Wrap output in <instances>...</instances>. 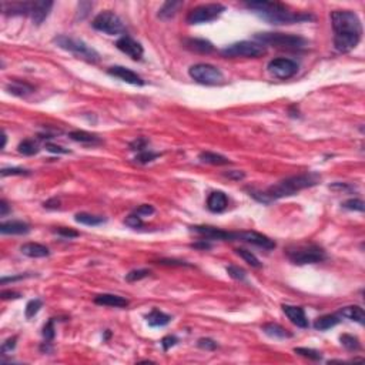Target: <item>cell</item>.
<instances>
[{
	"label": "cell",
	"instance_id": "cell-1",
	"mask_svg": "<svg viewBox=\"0 0 365 365\" xmlns=\"http://www.w3.org/2000/svg\"><path fill=\"white\" fill-rule=\"evenodd\" d=\"M334 29V47L339 53L354 50L362 36V25L355 12L335 10L331 13Z\"/></svg>",
	"mask_w": 365,
	"mask_h": 365
},
{
	"label": "cell",
	"instance_id": "cell-2",
	"mask_svg": "<svg viewBox=\"0 0 365 365\" xmlns=\"http://www.w3.org/2000/svg\"><path fill=\"white\" fill-rule=\"evenodd\" d=\"M319 177L315 173H304V174H298V176H291V177L284 178L278 183L272 184L267 190L264 191H255V190H250V196H253L255 200L261 201V203H271L275 200H280L284 197H290L297 194L301 190L312 187L315 184H318Z\"/></svg>",
	"mask_w": 365,
	"mask_h": 365
},
{
	"label": "cell",
	"instance_id": "cell-3",
	"mask_svg": "<svg viewBox=\"0 0 365 365\" xmlns=\"http://www.w3.org/2000/svg\"><path fill=\"white\" fill-rule=\"evenodd\" d=\"M245 8L271 25H291V23H300V22L314 19L311 15H307V13L292 12L285 5L278 3V2H265V0L247 2Z\"/></svg>",
	"mask_w": 365,
	"mask_h": 365
},
{
	"label": "cell",
	"instance_id": "cell-4",
	"mask_svg": "<svg viewBox=\"0 0 365 365\" xmlns=\"http://www.w3.org/2000/svg\"><path fill=\"white\" fill-rule=\"evenodd\" d=\"M254 39L261 45H268L282 50H301L307 46L305 39L290 33H257Z\"/></svg>",
	"mask_w": 365,
	"mask_h": 365
},
{
	"label": "cell",
	"instance_id": "cell-5",
	"mask_svg": "<svg viewBox=\"0 0 365 365\" xmlns=\"http://www.w3.org/2000/svg\"><path fill=\"white\" fill-rule=\"evenodd\" d=\"M53 43L57 45L60 49L73 53L75 56H77L79 59H83L89 63H97L100 60V55L94 50L93 47L86 45L85 42L80 40V39L69 38L65 35H60V36H56L53 39Z\"/></svg>",
	"mask_w": 365,
	"mask_h": 365
},
{
	"label": "cell",
	"instance_id": "cell-6",
	"mask_svg": "<svg viewBox=\"0 0 365 365\" xmlns=\"http://www.w3.org/2000/svg\"><path fill=\"white\" fill-rule=\"evenodd\" d=\"M287 255L291 261L298 265H304V264H317V262L324 261L327 258L325 251L314 244L309 245H298L295 248H290L287 251Z\"/></svg>",
	"mask_w": 365,
	"mask_h": 365
},
{
	"label": "cell",
	"instance_id": "cell-7",
	"mask_svg": "<svg viewBox=\"0 0 365 365\" xmlns=\"http://www.w3.org/2000/svg\"><path fill=\"white\" fill-rule=\"evenodd\" d=\"M188 75L193 80H196L197 83L206 86L220 85L224 80V76L220 69H217L213 65H207V63L191 66L188 69Z\"/></svg>",
	"mask_w": 365,
	"mask_h": 365
},
{
	"label": "cell",
	"instance_id": "cell-8",
	"mask_svg": "<svg viewBox=\"0 0 365 365\" xmlns=\"http://www.w3.org/2000/svg\"><path fill=\"white\" fill-rule=\"evenodd\" d=\"M225 8L220 3H208V5H200L194 9L188 12L187 20L188 25H200V23H208L213 20L218 19Z\"/></svg>",
	"mask_w": 365,
	"mask_h": 365
},
{
	"label": "cell",
	"instance_id": "cell-9",
	"mask_svg": "<svg viewBox=\"0 0 365 365\" xmlns=\"http://www.w3.org/2000/svg\"><path fill=\"white\" fill-rule=\"evenodd\" d=\"M265 46L258 42H237L221 50V55L224 57H260L265 55Z\"/></svg>",
	"mask_w": 365,
	"mask_h": 365
},
{
	"label": "cell",
	"instance_id": "cell-10",
	"mask_svg": "<svg viewBox=\"0 0 365 365\" xmlns=\"http://www.w3.org/2000/svg\"><path fill=\"white\" fill-rule=\"evenodd\" d=\"M93 28L99 32H103L106 35H110V36H114V35H120V33H124V25H123L122 19L113 13V12H102L99 13L93 20Z\"/></svg>",
	"mask_w": 365,
	"mask_h": 365
},
{
	"label": "cell",
	"instance_id": "cell-11",
	"mask_svg": "<svg viewBox=\"0 0 365 365\" xmlns=\"http://www.w3.org/2000/svg\"><path fill=\"white\" fill-rule=\"evenodd\" d=\"M268 72L277 79H290L298 72V65L297 62L291 59H274L267 66Z\"/></svg>",
	"mask_w": 365,
	"mask_h": 365
},
{
	"label": "cell",
	"instance_id": "cell-12",
	"mask_svg": "<svg viewBox=\"0 0 365 365\" xmlns=\"http://www.w3.org/2000/svg\"><path fill=\"white\" fill-rule=\"evenodd\" d=\"M193 233L203 235L210 240H224V241H237V233L233 231H224L221 228L211 227V225H193L190 227Z\"/></svg>",
	"mask_w": 365,
	"mask_h": 365
},
{
	"label": "cell",
	"instance_id": "cell-13",
	"mask_svg": "<svg viewBox=\"0 0 365 365\" xmlns=\"http://www.w3.org/2000/svg\"><path fill=\"white\" fill-rule=\"evenodd\" d=\"M116 46L117 49L123 52L124 55L133 59V60H140L143 55H144V49L141 46L139 42H136L134 39H131L130 36H123L117 42H116Z\"/></svg>",
	"mask_w": 365,
	"mask_h": 365
},
{
	"label": "cell",
	"instance_id": "cell-14",
	"mask_svg": "<svg viewBox=\"0 0 365 365\" xmlns=\"http://www.w3.org/2000/svg\"><path fill=\"white\" fill-rule=\"evenodd\" d=\"M237 241H245V243L254 244L257 247H261L265 250H272L275 248V243L267 235L255 233V231H240L237 233Z\"/></svg>",
	"mask_w": 365,
	"mask_h": 365
},
{
	"label": "cell",
	"instance_id": "cell-15",
	"mask_svg": "<svg viewBox=\"0 0 365 365\" xmlns=\"http://www.w3.org/2000/svg\"><path fill=\"white\" fill-rule=\"evenodd\" d=\"M52 8H53V2H46V0L30 2V13H29V16L32 18L33 23L39 26V25H42L47 19Z\"/></svg>",
	"mask_w": 365,
	"mask_h": 365
},
{
	"label": "cell",
	"instance_id": "cell-16",
	"mask_svg": "<svg viewBox=\"0 0 365 365\" xmlns=\"http://www.w3.org/2000/svg\"><path fill=\"white\" fill-rule=\"evenodd\" d=\"M107 73L113 77H117L123 82L129 83L133 86H143L144 85V80L141 79L140 76L137 73H134L133 70L127 69V67H123V66H113L107 70Z\"/></svg>",
	"mask_w": 365,
	"mask_h": 365
},
{
	"label": "cell",
	"instance_id": "cell-17",
	"mask_svg": "<svg viewBox=\"0 0 365 365\" xmlns=\"http://www.w3.org/2000/svg\"><path fill=\"white\" fill-rule=\"evenodd\" d=\"M282 311L285 312V315L288 317L291 322L294 325L300 328H308V319L305 315V311L301 307H295V305H282Z\"/></svg>",
	"mask_w": 365,
	"mask_h": 365
},
{
	"label": "cell",
	"instance_id": "cell-18",
	"mask_svg": "<svg viewBox=\"0 0 365 365\" xmlns=\"http://www.w3.org/2000/svg\"><path fill=\"white\" fill-rule=\"evenodd\" d=\"M228 206V198L223 191H213L207 198V208L211 213H221Z\"/></svg>",
	"mask_w": 365,
	"mask_h": 365
},
{
	"label": "cell",
	"instance_id": "cell-19",
	"mask_svg": "<svg viewBox=\"0 0 365 365\" xmlns=\"http://www.w3.org/2000/svg\"><path fill=\"white\" fill-rule=\"evenodd\" d=\"M184 46L190 52L200 53V55H208V53H211L214 50L213 45L206 39H186L184 40Z\"/></svg>",
	"mask_w": 365,
	"mask_h": 365
},
{
	"label": "cell",
	"instance_id": "cell-20",
	"mask_svg": "<svg viewBox=\"0 0 365 365\" xmlns=\"http://www.w3.org/2000/svg\"><path fill=\"white\" fill-rule=\"evenodd\" d=\"M94 302L99 305H107V307H114V308H123L129 305V301L116 294H100L94 298Z\"/></svg>",
	"mask_w": 365,
	"mask_h": 365
},
{
	"label": "cell",
	"instance_id": "cell-21",
	"mask_svg": "<svg viewBox=\"0 0 365 365\" xmlns=\"http://www.w3.org/2000/svg\"><path fill=\"white\" fill-rule=\"evenodd\" d=\"M20 251L23 255L26 257H30V258H43V257H47L50 251L47 248L46 245L39 243H28L23 244L20 247Z\"/></svg>",
	"mask_w": 365,
	"mask_h": 365
},
{
	"label": "cell",
	"instance_id": "cell-22",
	"mask_svg": "<svg viewBox=\"0 0 365 365\" xmlns=\"http://www.w3.org/2000/svg\"><path fill=\"white\" fill-rule=\"evenodd\" d=\"M30 231V225L23 221H5L0 224V233L2 234H28Z\"/></svg>",
	"mask_w": 365,
	"mask_h": 365
},
{
	"label": "cell",
	"instance_id": "cell-23",
	"mask_svg": "<svg viewBox=\"0 0 365 365\" xmlns=\"http://www.w3.org/2000/svg\"><path fill=\"white\" fill-rule=\"evenodd\" d=\"M146 319H147L150 327H166L171 321V317L167 315V314H164L163 311L154 308L151 309V312L146 317Z\"/></svg>",
	"mask_w": 365,
	"mask_h": 365
},
{
	"label": "cell",
	"instance_id": "cell-24",
	"mask_svg": "<svg viewBox=\"0 0 365 365\" xmlns=\"http://www.w3.org/2000/svg\"><path fill=\"white\" fill-rule=\"evenodd\" d=\"M339 314H341L342 317H345V318L355 321V322L361 324V325L364 324L365 321L364 309L361 308V307H358V305H349V307H345V308H342L339 311Z\"/></svg>",
	"mask_w": 365,
	"mask_h": 365
},
{
	"label": "cell",
	"instance_id": "cell-25",
	"mask_svg": "<svg viewBox=\"0 0 365 365\" xmlns=\"http://www.w3.org/2000/svg\"><path fill=\"white\" fill-rule=\"evenodd\" d=\"M198 159L201 160L203 163L207 164H213V166H225V164H230L231 161L221 156V154H217V153H211V151H203L200 153Z\"/></svg>",
	"mask_w": 365,
	"mask_h": 365
},
{
	"label": "cell",
	"instance_id": "cell-26",
	"mask_svg": "<svg viewBox=\"0 0 365 365\" xmlns=\"http://www.w3.org/2000/svg\"><path fill=\"white\" fill-rule=\"evenodd\" d=\"M183 2L180 0H171V2H166L161 9L159 10V16L161 19H171L176 13H177L180 8H183Z\"/></svg>",
	"mask_w": 365,
	"mask_h": 365
},
{
	"label": "cell",
	"instance_id": "cell-27",
	"mask_svg": "<svg viewBox=\"0 0 365 365\" xmlns=\"http://www.w3.org/2000/svg\"><path fill=\"white\" fill-rule=\"evenodd\" d=\"M262 331L268 335V337L275 338V339H284V338H290L291 332H288L284 327H281L278 324H265L262 327Z\"/></svg>",
	"mask_w": 365,
	"mask_h": 365
},
{
	"label": "cell",
	"instance_id": "cell-28",
	"mask_svg": "<svg viewBox=\"0 0 365 365\" xmlns=\"http://www.w3.org/2000/svg\"><path fill=\"white\" fill-rule=\"evenodd\" d=\"M69 137L72 139L73 141H77V143H83V144H99L100 143V139L94 134H90L87 131L83 130H76L69 133Z\"/></svg>",
	"mask_w": 365,
	"mask_h": 365
},
{
	"label": "cell",
	"instance_id": "cell-29",
	"mask_svg": "<svg viewBox=\"0 0 365 365\" xmlns=\"http://www.w3.org/2000/svg\"><path fill=\"white\" fill-rule=\"evenodd\" d=\"M339 321H341L339 317H338V315H334V314L322 315V317H319V318L314 322V328L318 329V331H327L329 328L338 325Z\"/></svg>",
	"mask_w": 365,
	"mask_h": 365
},
{
	"label": "cell",
	"instance_id": "cell-30",
	"mask_svg": "<svg viewBox=\"0 0 365 365\" xmlns=\"http://www.w3.org/2000/svg\"><path fill=\"white\" fill-rule=\"evenodd\" d=\"M6 90L12 93L13 96H18V97H26L28 94L33 93V87L28 83H22V82H13L10 85L6 86Z\"/></svg>",
	"mask_w": 365,
	"mask_h": 365
},
{
	"label": "cell",
	"instance_id": "cell-31",
	"mask_svg": "<svg viewBox=\"0 0 365 365\" xmlns=\"http://www.w3.org/2000/svg\"><path fill=\"white\" fill-rule=\"evenodd\" d=\"M76 221L85 225H100L103 224V223H106V218L100 217V215L87 214V213H79V214H76Z\"/></svg>",
	"mask_w": 365,
	"mask_h": 365
},
{
	"label": "cell",
	"instance_id": "cell-32",
	"mask_svg": "<svg viewBox=\"0 0 365 365\" xmlns=\"http://www.w3.org/2000/svg\"><path fill=\"white\" fill-rule=\"evenodd\" d=\"M18 150H19L20 154H25V156H33V154H36L39 153V144L38 141L32 140V139H26V140H23L20 143L19 146H18Z\"/></svg>",
	"mask_w": 365,
	"mask_h": 365
},
{
	"label": "cell",
	"instance_id": "cell-33",
	"mask_svg": "<svg viewBox=\"0 0 365 365\" xmlns=\"http://www.w3.org/2000/svg\"><path fill=\"white\" fill-rule=\"evenodd\" d=\"M235 253L238 254L241 258H243L244 261L245 262H248L251 267H255V268H258V267H261V262H260V260L254 255L251 251H248V250H244V248H237L235 250Z\"/></svg>",
	"mask_w": 365,
	"mask_h": 365
},
{
	"label": "cell",
	"instance_id": "cell-34",
	"mask_svg": "<svg viewBox=\"0 0 365 365\" xmlns=\"http://www.w3.org/2000/svg\"><path fill=\"white\" fill-rule=\"evenodd\" d=\"M341 344L345 346L348 351H358L361 348V344H359V339L354 335H348V334H344L341 335Z\"/></svg>",
	"mask_w": 365,
	"mask_h": 365
},
{
	"label": "cell",
	"instance_id": "cell-35",
	"mask_svg": "<svg viewBox=\"0 0 365 365\" xmlns=\"http://www.w3.org/2000/svg\"><path fill=\"white\" fill-rule=\"evenodd\" d=\"M294 352L301 356H305L308 359H314V361H319L322 358L321 352L315 351V349H311V348H294Z\"/></svg>",
	"mask_w": 365,
	"mask_h": 365
},
{
	"label": "cell",
	"instance_id": "cell-36",
	"mask_svg": "<svg viewBox=\"0 0 365 365\" xmlns=\"http://www.w3.org/2000/svg\"><path fill=\"white\" fill-rule=\"evenodd\" d=\"M157 157H160V153H153L150 150H144V151H140V153H137V156L134 157V160L137 161V163H140V164H147V163H150L153 160H156Z\"/></svg>",
	"mask_w": 365,
	"mask_h": 365
},
{
	"label": "cell",
	"instance_id": "cell-37",
	"mask_svg": "<svg viewBox=\"0 0 365 365\" xmlns=\"http://www.w3.org/2000/svg\"><path fill=\"white\" fill-rule=\"evenodd\" d=\"M42 305H43V302L40 300H32L29 301L28 305H26V311H25V314H26V318H33L36 314H38L40 308H42Z\"/></svg>",
	"mask_w": 365,
	"mask_h": 365
},
{
	"label": "cell",
	"instance_id": "cell-38",
	"mask_svg": "<svg viewBox=\"0 0 365 365\" xmlns=\"http://www.w3.org/2000/svg\"><path fill=\"white\" fill-rule=\"evenodd\" d=\"M344 208L346 210H352V211H359V213H362L365 210V204L362 200H359V198H351V200H346L345 203L342 204Z\"/></svg>",
	"mask_w": 365,
	"mask_h": 365
},
{
	"label": "cell",
	"instance_id": "cell-39",
	"mask_svg": "<svg viewBox=\"0 0 365 365\" xmlns=\"http://www.w3.org/2000/svg\"><path fill=\"white\" fill-rule=\"evenodd\" d=\"M149 274H150L149 270H133L126 275V280L129 282H136V281H140L146 277H149Z\"/></svg>",
	"mask_w": 365,
	"mask_h": 365
},
{
	"label": "cell",
	"instance_id": "cell-40",
	"mask_svg": "<svg viewBox=\"0 0 365 365\" xmlns=\"http://www.w3.org/2000/svg\"><path fill=\"white\" fill-rule=\"evenodd\" d=\"M227 272H228V275H230L231 278H234V280L243 281L244 278H245V271H244L243 268L237 267V265H228V267H227Z\"/></svg>",
	"mask_w": 365,
	"mask_h": 365
},
{
	"label": "cell",
	"instance_id": "cell-41",
	"mask_svg": "<svg viewBox=\"0 0 365 365\" xmlns=\"http://www.w3.org/2000/svg\"><path fill=\"white\" fill-rule=\"evenodd\" d=\"M43 337L46 341H53V338L56 335V332H55V319L52 318L49 322H47L46 325L43 327Z\"/></svg>",
	"mask_w": 365,
	"mask_h": 365
},
{
	"label": "cell",
	"instance_id": "cell-42",
	"mask_svg": "<svg viewBox=\"0 0 365 365\" xmlns=\"http://www.w3.org/2000/svg\"><path fill=\"white\" fill-rule=\"evenodd\" d=\"M30 174L29 170L20 169V167H10V169H2V176H28Z\"/></svg>",
	"mask_w": 365,
	"mask_h": 365
},
{
	"label": "cell",
	"instance_id": "cell-43",
	"mask_svg": "<svg viewBox=\"0 0 365 365\" xmlns=\"http://www.w3.org/2000/svg\"><path fill=\"white\" fill-rule=\"evenodd\" d=\"M197 345H198V348H201V349L213 351V349L217 348V342H215L214 339H211V338H200L197 341Z\"/></svg>",
	"mask_w": 365,
	"mask_h": 365
},
{
	"label": "cell",
	"instance_id": "cell-44",
	"mask_svg": "<svg viewBox=\"0 0 365 365\" xmlns=\"http://www.w3.org/2000/svg\"><path fill=\"white\" fill-rule=\"evenodd\" d=\"M147 146H149V140H147V139H143V137L137 139V140H134L133 143H130L131 150L137 151V153L147 150Z\"/></svg>",
	"mask_w": 365,
	"mask_h": 365
},
{
	"label": "cell",
	"instance_id": "cell-45",
	"mask_svg": "<svg viewBox=\"0 0 365 365\" xmlns=\"http://www.w3.org/2000/svg\"><path fill=\"white\" fill-rule=\"evenodd\" d=\"M124 224L129 225V227H131V228H139V227L143 225V220H141L140 215L134 213V214L129 215V217L124 220Z\"/></svg>",
	"mask_w": 365,
	"mask_h": 365
},
{
	"label": "cell",
	"instance_id": "cell-46",
	"mask_svg": "<svg viewBox=\"0 0 365 365\" xmlns=\"http://www.w3.org/2000/svg\"><path fill=\"white\" fill-rule=\"evenodd\" d=\"M178 342V338L174 337V335H167L161 339V345H163V349L164 351H169L171 346H174Z\"/></svg>",
	"mask_w": 365,
	"mask_h": 365
},
{
	"label": "cell",
	"instance_id": "cell-47",
	"mask_svg": "<svg viewBox=\"0 0 365 365\" xmlns=\"http://www.w3.org/2000/svg\"><path fill=\"white\" fill-rule=\"evenodd\" d=\"M136 214H139L140 217H149V215L154 214V207L150 204H143L136 210Z\"/></svg>",
	"mask_w": 365,
	"mask_h": 365
},
{
	"label": "cell",
	"instance_id": "cell-48",
	"mask_svg": "<svg viewBox=\"0 0 365 365\" xmlns=\"http://www.w3.org/2000/svg\"><path fill=\"white\" fill-rule=\"evenodd\" d=\"M16 341H18V338L16 337L6 339V341L3 342V345H2V354H3V355H6V352H9V351H12V349H15V346H16Z\"/></svg>",
	"mask_w": 365,
	"mask_h": 365
},
{
	"label": "cell",
	"instance_id": "cell-49",
	"mask_svg": "<svg viewBox=\"0 0 365 365\" xmlns=\"http://www.w3.org/2000/svg\"><path fill=\"white\" fill-rule=\"evenodd\" d=\"M46 150L50 153H56V154H67L70 151L62 147V146H57V144H52V143H46Z\"/></svg>",
	"mask_w": 365,
	"mask_h": 365
},
{
	"label": "cell",
	"instance_id": "cell-50",
	"mask_svg": "<svg viewBox=\"0 0 365 365\" xmlns=\"http://www.w3.org/2000/svg\"><path fill=\"white\" fill-rule=\"evenodd\" d=\"M57 233L62 235V237H66V238H75L79 235L77 231L75 230H72V228H65V227H60V228H57Z\"/></svg>",
	"mask_w": 365,
	"mask_h": 365
},
{
	"label": "cell",
	"instance_id": "cell-51",
	"mask_svg": "<svg viewBox=\"0 0 365 365\" xmlns=\"http://www.w3.org/2000/svg\"><path fill=\"white\" fill-rule=\"evenodd\" d=\"M225 177L233 178V180H243V178L245 177V174H244L243 171H237V170H233V171L225 173Z\"/></svg>",
	"mask_w": 365,
	"mask_h": 365
},
{
	"label": "cell",
	"instance_id": "cell-52",
	"mask_svg": "<svg viewBox=\"0 0 365 365\" xmlns=\"http://www.w3.org/2000/svg\"><path fill=\"white\" fill-rule=\"evenodd\" d=\"M2 298L3 300H9V298H20L19 292H13V291H2Z\"/></svg>",
	"mask_w": 365,
	"mask_h": 365
},
{
	"label": "cell",
	"instance_id": "cell-53",
	"mask_svg": "<svg viewBox=\"0 0 365 365\" xmlns=\"http://www.w3.org/2000/svg\"><path fill=\"white\" fill-rule=\"evenodd\" d=\"M191 247H193V248H201V250H210V248H211V244L208 243L207 240H203V241H200V243L191 244Z\"/></svg>",
	"mask_w": 365,
	"mask_h": 365
},
{
	"label": "cell",
	"instance_id": "cell-54",
	"mask_svg": "<svg viewBox=\"0 0 365 365\" xmlns=\"http://www.w3.org/2000/svg\"><path fill=\"white\" fill-rule=\"evenodd\" d=\"M9 211H10L9 204L6 203V200H2V201H0V215H2V217H5V215L8 214Z\"/></svg>",
	"mask_w": 365,
	"mask_h": 365
},
{
	"label": "cell",
	"instance_id": "cell-55",
	"mask_svg": "<svg viewBox=\"0 0 365 365\" xmlns=\"http://www.w3.org/2000/svg\"><path fill=\"white\" fill-rule=\"evenodd\" d=\"M59 206H60V201H59L57 198L49 200V201L45 203V207H46V208H59Z\"/></svg>",
	"mask_w": 365,
	"mask_h": 365
},
{
	"label": "cell",
	"instance_id": "cell-56",
	"mask_svg": "<svg viewBox=\"0 0 365 365\" xmlns=\"http://www.w3.org/2000/svg\"><path fill=\"white\" fill-rule=\"evenodd\" d=\"M26 277H28V275H23V274H22V275H16V277H3V278H2V284H6V282H9V281L13 282V281L22 280V278H26Z\"/></svg>",
	"mask_w": 365,
	"mask_h": 365
},
{
	"label": "cell",
	"instance_id": "cell-57",
	"mask_svg": "<svg viewBox=\"0 0 365 365\" xmlns=\"http://www.w3.org/2000/svg\"><path fill=\"white\" fill-rule=\"evenodd\" d=\"M160 264H170V265H171V264H177V265H187V264H186L184 261H174V260H161Z\"/></svg>",
	"mask_w": 365,
	"mask_h": 365
}]
</instances>
